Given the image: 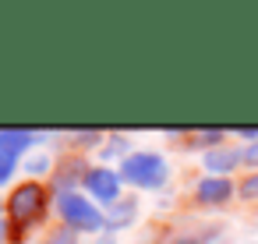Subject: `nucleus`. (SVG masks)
Wrapping results in <instances>:
<instances>
[{
  "label": "nucleus",
  "mask_w": 258,
  "mask_h": 244,
  "mask_svg": "<svg viewBox=\"0 0 258 244\" xmlns=\"http://www.w3.org/2000/svg\"><path fill=\"white\" fill-rule=\"evenodd\" d=\"M120 177L127 184H138V188H159L166 180V163L156 152H131L120 163Z\"/></svg>",
  "instance_id": "f257e3e1"
},
{
  "label": "nucleus",
  "mask_w": 258,
  "mask_h": 244,
  "mask_svg": "<svg viewBox=\"0 0 258 244\" xmlns=\"http://www.w3.org/2000/svg\"><path fill=\"white\" fill-rule=\"evenodd\" d=\"M57 209H60V216L68 219V226H71V230L96 233V230L103 226V216H99V209H96L92 202H85L82 195H75V191H64V195L57 198Z\"/></svg>",
  "instance_id": "f03ea898"
},
{
  "label": "nucleus",
  "mask_w": 258,
  "mask_h": 244,
  "mask_svg": "<svg viewBox=\"0 0 258 244\" xmlns=\"http://www.w3.org/2000/svg\"><path fill=\"white\" fill-rule=\"evenodd\" d=\"M8 209H11L15 226H29V223H36V219L43 216V209H46V191H43L39 184H22V188L11 195Z\"/></svg>",
  "instance_id": "7ed1b4c3"
},
{
  "label": "nucleus",
  "mask_w": 258,
  "mask_h": 244,
  "mask_svg": "<svg viewBox=\"0 0 258 244\" xmlns=\"http://www.w3.org/2000/svg\"><path fill=\"white\" fill-rule=\"evenodd\" d=\"M85 188L99 198V202H117V195H120V173H113V170H89L85 173Z\"/></svg>",
  "instance_id": "20e7f679"
},
{
  "label": "nucleus",
  "mask_w": 258,
  "mask_h": 244,
  "mask_svg": "<svg viewBox=\"0 0 258 244\" xmlns=\"http://www.w3.org/2000/svg\"><path fill=\"white\" fill-rule=\"evenodd\" d=\"M195 195H198V202H205V205H219V202H226V198L233 195V184H230L226 177H205V180H198Z\"/></svg>",
  "instance_id": "39448f33"
},
{
  "label": "nucleus",
  "mask_w": 258,
  "mask_h": 244,
  "mask_svg": "<svg viewBox=\"0 0 258 244\" xmlns=\"http://www.w3.org/2000/svg\"><path fill=\"white\" fill-rule=\"evenodd\" d=\"M240 159H244V152H237V149H212V152H205V170L209 173H230Z\"/></svg>",
  "instance_id": "423d86ee"
},
{
  "label": "nucleus",
  "mask_w": 258,
  "mask_h": 244,
  "mask_svg": "<svg viewBox=\"0 0 258 244\" xmlns=\"http://www.w3.org/2000/svg\"><path fill=\"white\" fill-rule=\"evenodd\" d=\"M0 145L11 149L15 156H22V152L32 145V135H29V131H0Z\"/></svg>",
  "instance_id": "0eeeda50"
},
{
  "label": "nucleus",
  "mask_w": 258,
  "mask_h": 244,
  "mask_svg": "<svg viewBox=\"0 0 258 244\" xmlns=\"http://www.w3.org/2000/svg\"><path fill=\"white\" fill-rule=\"evenodd\" d=\"M15 159H18V156H15L11 149H4V145H0V184H4V180L11 177V170H15Z\"/></svg>",
  "instance_id": "6e6552de"
},
{
  "label": "nucleus",
  "mask_w": 258,
  "mask_h": 244,
  "mask_svg": "<svg viewBox=\"0 0 258 244\" xmlns=\"http://www.w3.org/2000/svg\"><path fill=\"white\" fill-rule=\"evenodd\" d=\"M240 195H244V198H258V173H251V177L240 184Z\"/></svg>",
  "instance_id": "1a4fd4ad"
},
{
  "label": "nucleus",
  "mask_w": 258,
  "mask_h": 244,
  "mask_svg": "<svg viewBox=\"0 0 258 244\" xmlns=\"http://www.w3.org/2000/svg\"><path fill=\"white\" fill-rule=\"evenodd\" d=\"M195 142H205V145H209V142H223V131H198Z\"/></svg>",
  "instance_id": "9d476101"
},
{
  "label": "nucleus",
  "mask_w": 258,
  "mask_h": 244,
  "mask_svg": "<svg viewBox=\"0 0 258 244\" xmlns=\"http://www.w3.org/2000/svg\"><path fill=\"white\" fill-rule=\"evenodd\" d=\"M244 163H251V166H258V142H251V145L244 149Z\"/></svg>",
  "instance_id": "9b49d317"
},
{
  "label": "nucleus",
  "mask_w": 258,
  "mask_h": 244,
  "mask_svg": "<svg viewBox=\"0 0 258 244\" xmlns=\"http://www.w3.org/2000/svg\"><path fill=\"white\" fill-rule=\"evenodd\" d=\"M50 244H75V230H60V233H57Z\"/></svg>",
  "instance_id": "f8f14e48"
},
{
  "label": "nucleus",
  "mask_w": 258,
  "mask_h": 244,
  "mask_svg": "<svg viewBox=\"0 0 258 244\" xmlns=\"http://www.w3.org/2000/svg\"><path fill=\"white\" fill-rule=\"evenodd\" d=\"M0 237H4V226H0Z\"/></svg>",
  "instance_id": "ddd939ff"
}]
</instances>
